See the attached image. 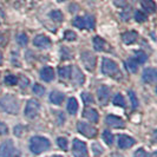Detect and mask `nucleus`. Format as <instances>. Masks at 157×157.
Returning <instances> with one entry per match:
<instances>
[{
    "instance_id": "6ab92c4d",
    "label": "nucleus",
    "mask_w": 157,
    "mask_h": 157,
    "mask_svg": "<svg viewBox=\"0 0 157 157\" xmlns=\"http://www.w3.org/2000/svg\"><path fill=\"white\" fill-rule=\"evenodd\" d=\"M83 116L86 118V119H89V121L94 122V123H97V122H98V119H99L98 112L94 110V109H86V110L84 111Z\"/></svg>"
},
{
    "instance_id": "20e7f679",
    "label": "nucleus",
    "mask_w": 157,
    "mask_h": 157,
    "mask_svg": "<svg viewBox=\"0 0 157 157\" xmlns=\"http://www.w3.org/2000/svg\"><path fill=\"white\" fill-rule=\"evenodd\" d=\"M73 25L77 29H87V30H92L94 27V18L92 16H84V17H77L73 20Z\"/></svg>"
},
{
    "instance_id": "c85d7f7f",
    "label": "nucleus",
    "mask_w": 157,
    "mask_h": 157,
    "mask_svg": "<svg viewBox=\"0 0 157 157\" xmlns=\"http://www.w3.org/2000/svg\"><path fill=\"white\" fill-rule=\"evenodd\" d=\"M17 41H18V44L20 46H26V44L29 41V38H27V36L25 33H19L17 36Z\"/></svg>"
},
{
    "instance_id": "e433bc0d",
    "label": "nucleus",
    "mask_w": 157,
    "mask_h": 157,
    "mask_svg": "<svg viewBox=\"0 0 157 157\" xmlns=\"http://www.w3.org/2000/svg\"><path fill=\"white\" fill-rule=\"evenodd\" d=\"M8 132L7 125L2 122H0V135H6Z\"/></svg>"
},
{
    "instance_id": "2eb2a0df",
    "label": "nucleus",
    "mask_w": 157,
    "mask_h": 157,
    "mask_svg": "<svg viewBox=\"0 0 157 157\" xmlns=\"http://www.w3.org/2000/svg\"><path fill=\"white\" fill-rule=\"evenodd\" d=\"M98 99H99V104L105 105L109 102V97H110V89L105 85H103L98 89Z\"/></svg>"
},
{
    "instance_id": "4c0bfd02",
    "label": "nucleus",
    "mask_w": 157,
    "mask_h": 157,
    "mask_svg": "<svg viewBox=\"0 0 157 157\" xmlns=\"http://www.w3.org/2000/svg\"><path fill=\"white\" fill-rule=\"evenodd\" d=\"M113 2L117 7H125L126 6V0H113Z\"/></svg>"
},
{
    "instance_id": "412c9836",
    "label": "nucleus",
    "mask_w": 157,
    "mask_h": 157,
    "mask_svg": "<svg viewBox=\"0 0 157 157\" xmlns=\"http://www.w3.org/2000/svg\"><path fill=\"white\" fill-rule=\"evenodd\" d=\"M67 111L71 115H76L78 111V102L76 98H70L67 103Z\"/></svg>"
},
{
    "instance_id": "5701e85b",
    "label": "nucleus",
    "mask_w": 157,
    "mask_h": 157,
    "mask_svg": "<svg viewBox=\"0 0 157 157\" xmlns=\"http://www.w3.org/2000/svg\"><path fill=\"white\" fill-rule=\"evenodd\" d=\"M94 47L97 51H103L105 47V40L101 37H94Z\"/></svg>"
},
{
    "instance_id": "6e6552de",
    "label": "nucleus",
    "mask_w": 157,
    "mask_h": 157,
    "mask_svg": "<svg viewBox=\"0 0 157 157\" xmlns=\"http://www.w3.org/2000/svg\"><path fill=\"white\" fill-rule=\"evenodd\" d=\"M77 129H78V132L86 136L89 138H92L97 135V130L94 129V126H91L90 124L85 123V122H78L77 123Z\"/></svg>"
},
{
    "instance_id": "9b49d317",
    "label": "nucleus",
    "mask_w": 157,
    "mask_h": 157,
    "mask_svg": "<svg viewBox=\"0 0 157 157\" xmlns=\"http://www.w3.org/2000/svg\"><path fill=\"white\" fill-rule=\"evenodd\" d=\"M33 44L37 47H40V48H48L51 46V40H50V38H47L46 36L38 34V36L34 37Z\"/></svg>"
},
{
    "instance_id": "7ed1b4c3",
    "label": "nucleus",
    "mask_w": 157,
    "mask_h": 157,
    "mask_svg": "<svg viewBox=\"0 0 157 157\" xmlns=\"http://www.w3.org/2000/svg\"><path fill=\"white\" fill-rule=\"evenodd\" d=\"M102 72L105 76H110L113 78H118L121 77V71L118 69L117 64L115 63L113 60H111L109 58H104L102 63Z\"/></svg>"
},
{
    "instance_id": "1a4fd4ad",
    "label": "nucleus",
    "mask_w": 157,
    "mask_h": 157,
    "mask_svg": "<svg viewBox=\"0 0 157 157\" xmlns=\"http://www.w3.org/2000/svg\"><path fill=\"white\" fill-rule=\"evenodd\" d=\"M14 152V144L13 142L7 140L2 142L0 145V157H12Z\"/></svg>"
},
{
    "instance_id": "c9c22d12",
    "label": "nucleus",
    "mask_w": 157,
    "mask_h": 157,
    "mask_svg": "<svg viewBox=\"0 0 157 157\" xmlns=\"http://www.w3.org/2000/svg\"><path fill=\"white\" fill-rule=\"evenodd\" d=\"M64 38L66 40H69V41H72V40H75L77 38V36H76V33L72 31H66L65 32V34H64Z\"/></svg>"
},
{
    "instance_id": "393cba45",
    "label": "nucleus",
    "mask_w": 157,
    "mask_h": 157,
    "mask_svg": "<svg viewBox=\"0 0 157 157\" xmlns=\"http://www.w3.org/2000/svg\"><path fill=\"white\" fill-rule=\"evenodd\" d=\"M113 104L117 105V106H121V108H124V106L126 105V102L122 94H117L116 96H115V98H113Z\"/></svg>"
},
{
    "instance_id": "ea45409f",
    "label": "nucleus",
    "mask_w": 157,
    "mask_h": 157,
    "mask_svg": "<svg viewBox=\"0 0 157 157\" xmlns=\"http://www.w3.org/2000/svg\"><path fill=\"white\" fill-rule=\"evenodd\" d=\"M92 149H94V151L96 152V154H97V155H99V154H102V152H103L102 147H99L98 144H94V148H92Z\"/></svg>"
},
{
    "instance_id": "4be33fe9",
    "label": "nucleus",
    "mask_w": 157,
    "mask_h": 157,
    "mask_svg": "<svg viewBox=\"0 0 157 157\" xmlns=\"http://www.w3.org/2000/svg\"><path fill=\"white\" fill-rule=\"evenodd\" d=\"M141 4L142 6H143V8L147 12H149V13H154L155 10H156V5H155V2L152 0H142Z\"/></svg>"
},
{
    "instance_id": "a19ab883",
    "label": "nucleus",
    "mask_w": 157,
    "mask_h": 157,
    "mask_svg": "<svg viewBox=\"0 0 157 157\" xmlns=\"http://www.w3.org/2000/svg\"><path fill=\"white\" fill-rule=\"evenodd\" d=\"M1 63H2V55L0 53V65H1Z\"/></svg>"
},
{
    "instance_id": "c756f323",
    "label": "nucleus",
    "mask_w": 157,
    "mask_h": 157,
    "mask_svg": "<svg viewBox=\"0 0 157 157\" xmlns=\"http://www.w3.org/2000/svg\"><path fill=\"white\" fill-rule=\"evenodd\" d=\"M50 17H51V19H53L55 21H62V20H63V14H62V12L58 11V10L52 11V12L50 13Z\"/></svg>"
},
{
    "instance_id": "f257e3e1",
    "label": "nucleus",
    "mask_w": 157,
    "mask_h": 157,
    "mask_svg": "<svg viewBox=\"0 0 157 157\" xmlns=\"http://www.w3.org/2000/svg\"><path fill=\"white\" fill-rule=\"evenodd\" d=\"M0 106L4 109V111H6L8 113L17 115L19 112L20 104H19V101L14 96H12V94H5L0 99Z\"/></svg>"
},
{
    "instance_id": "a878e982",
    "label": "nucleus",
    "mask_w": 157,
    "mask_h": 157,
    "mask_svg": "<svg viewBox=\"0 0 157 157\" xmlns=\"http://www.w3.org/2000/svg\"><path fill=\"white\" fill-rule=\"evenodd\" d=\"M148 60V55L143 51H137L136 52V62L138 64H144Z\"/></svg>"
},
{
    "instance_id": "f03ea898",
    "label": "nucleus",
    "mask_w": 157,
    "mask_h": 157,
    "mask_svg": "<svg viewBox=\"0 0 157 157\" xmlns=\"http://www.w3.org/2000/svg\"><path fill=\"white\" fill-rule=\"evenodd\" d=\"M48 148H50V141L45 137L34 136L30 141V150L34 155H39L41 152L46 151Z\"/></svg>"
},
{
    "instance_id": "b1692460",
    "label": "nucleus",
    "mask_w": 157,
    "mask_h": 157,
    "mask_svg": "<svg viewBox=\"0 0 157 157\" xmlns=\"http://www.w3.org/2000/svg\"><path fill=\"white\" fill-rule=\"evenodd\" d=\"M59 77L62 79H69L71 77V67L70 66H63L59 67Z\"/></svg>"
},
{
    "instance_id": "dca6fc26",
    "label": "nucleus",
    "mask_w": 157,
    "mask_h": 157,
    "mask_svg": "<svg viewBox=\"0 0 157 157\" xmlns=\"http://www.w3.org/2000/svg\"><path fill=\"white\" fill-rule=\"evenodd\" d=\"M65 99V94L60 91H52L50 94V102L56 105H60Z\"/></svg>"
},
{
    "instance_id": "aec40b11",
    "label": "nucleus",
    "mask_w": 157,
    "mask_h": 157,
    "mask_svg": "<svg viewBox=\"0 0 157 157\" xmlns=\"http://www.w3.org/2000/svg\"><path fill=\"white\" fill-rule=\"evenodd\" d=\"M125 69L131 73H136L137 69H138V63L136 62V59L130 58V59L125 60Z\"/></svg>"
},
{
    "instance_id": "2f4dec72",
    "label": "nucleus",
    "mask_w": 157,
    "mask_h": 157,
    "mask_svg": "<svg viewBox=\"0 0 157 157\" xmlns=\"http://www.w3.org/2000/svg\"><path fill=\"white\" fill-rule=\"evenodd\" d=\"M129 94V98H130V102H131V105H132V109H136L138 106V101H137V97L135 94L134 91H129L128 92Z\"/></svg>"
},
{
    "instance_id": "bb28decb",
    "label": "nucleus",
    "mask_w": 157,
    "mask_h": 157,
    "mask_svg": "<svg viewBox=\"0 0 157 157\" xmlns=\"http://www.w3.org/2000/svg\"><path fill=\"white\" fill-rule=\"evenodd\" d=\"M103 141L105 142L108 145H111L113 143V135L110 132V130H105L103 132Z\"/></svg>"
},
{
    "instance_id": "4468645a",
    "label": "nucleus",
    "mask_w": 157,
    "mask_h": 157,
    "mask_svg": "<svg viewBox=\"0 0 157 157\" xmlns=\"http://www.w3.org/2000/svg\"><path fill=\"white\" fill-rule=\"evenodd\" d=\"M135 144V140L130 136L126 135H121L118 137V147L119 149H128L130 147H132Z\"/></svg>"
},
{
    "instance_id": "79ce46f5",
    "label": "nucleus",
    "mask_w": 157,
    "mask_h": 157,
    "mask_svg": "<svg viewBox=\"0 0 157 157\" xmlns=\"http://www.w3.org/2000/svg\"><path fill=\"white\" fill-rule=\"evenodd\" d=\"M58 1H60V2H63V1H65V0H58Z\"/></svg>"
},
{
    "instance_id": "0eeeda50",
    "label": "nucleus",
    "mask_w": 157,
    "mask_h": 157,
    "mask_svg": "<svg viewBox=\"0 0 157 157\" xmlns=\"http://www.w3.org/2000/svg\"><path fill=\"white\" fill-rule=\"evenodd\" d=\"M39 110H40L39 103L37 102V101H34V99H30L27 102V104H26V108H25V116L27 118H30V119H32V118L38 116Z\"/></svg>"
},
{
    "instance_id": "ddd939ff",
    "label": "nucleus",
    "mask_w": 157,
    "mask_h": 157,
    "mask_svg": "<svg viewBox=\"0 0 157 157\" xmlns=\"http://www.w3.org/2000/svg\"><path fill=\"white\" fill-rule=\"evenodd\" d=\"M71 76H72V80L76 85H83L84 82H85V76L80 72L79 67L75 66L73 69H71Z\"/></svg>"
},
{
    "instance_id": "7c9ffc66",
    "label": "nucleus",
    "mask_w": 157,
    "mask_h": 157,
    "mask_svg": "<svg viewBox=\"0 0 157 157\" xmlns=\"http://www.w3.org/2000/svg\"><path fill=\"white\" fill-rule=\"evenodd\" d=\"M17 83H18V78H17L16 76L10 75V76H6V77H5V84H6V85L12 86V85H16Z\"/></svg>"
},
{
    "instance_id": "9d476101",
    "label": "nucleus",
    "mask_w": 157,
    "mask_h": 157,
    "mask_svg": "<svg viewBox=\"0 0 157 157\" xmlns=\"http://www.w3.org/2000/svg\"><path fill=\"white\" fill-rule=\"evenodd\" d=\"M105 123L110 128H113V129H123L125 126V123L124 121L118 116H115V115H109L106 116V119H105Z\"/></svg>"
},
{
    "instance_id": "37998d69",
    "label": "nucleus",
    "mask_w": 157,
    "mask_h": 157,
    "mask_svg": "<svg viewBox=\"0 0 157 157\" xmlns=\"http://www.w3.org/2000/svg\"><path fill=\"white\" fill-rule=\"evenodd\" d=\"M56 157H62V156H56Z\"/></svg>"
},
{
    "instance_id": "f704fd0d",
    "label": "nucleus",
    "mask_w": 157,
    "mask_h": 157,
    "mask_svg": "<svg viewBox=\"0 0 157 157\" xmlns=\"http://www.w3.org/2000/svg\"><path fill=\"white\" fill-rule=\"evenodd\" d=\"M57 144H58V147H59L60 149L67 150V141H66V138L59 137V138L57 140Z\"/></svg>"
},
{
    "instance_id": "473e14b6",
    "label": "nucleus",
    "mask_w": 157,
    "mask_h": 157,
    "mask_svg": "<svg viewBox=\"0 0 157 157\" xmlns=\"http://www.w3.org/2000/svg\"><path fill=\"white\" fill-rule=\"evenodd\" d=\"M82 99H83L84 104H86V105L94 103V97L91 96V94H87V92H83L82 94Z\"/></svg>"
},
{
    "instance_id": "a211bd4d",
    "label": "nucleus",
    "mask_w": 157,
    "mask_h": 157,
    "mask_svg": "<svg viewBox=\"0 0 157 157\" xmlns=\"http://www.w3.org/2000/svg\"><path fill=\"white\" fill-rule=\"evenodd\" d=\"M122 39H123V41L125 44L130 45V44H132V43H135L137 40V32L135 31L125 32V33L122 34Z\"/></svg>"
},
{
    "instance_id": "cd10ccee",
    "label": "nucleus",
    "mask_w": 157,
    "mask_h": 157,
    "mask_svg": "<svg viewBox=\"0 0 157 157\" xmlns=\"http://www.w3.org/2000/svg\"><path fill=\"white\" fill-rule=\"evenodd\" d=\"M135 19H136L137 23H144L148 19V16L142 11H136L135 12Z\"/></svg>"
},
{
    "instance_id": "39448f33",
    "label": "nucleus",
    "mask_w": 157,
    "mask_h": 157,
    "mask_svg": "<svg viewBox=\"0 0 157 157\" xmlns=\"http://www.w3.org/2000/svg\"><path fill=\"white\" fill-rule=\"evenodd\" d=\"M72 154L75 157H89L86 144L76 138L73 141V145H72Z\"/></svg>"
},
{
    "instance_id": "f3484780",
    "label": "nucleus",
    "mask_w": 157,
    "mask_h": 157,
    "mask_svg": "<svg viewBox=\"0 0 157 157\" xmlns=\"http://www.w3.org/2000/svg\"><path fill=\"white\" fill-rule=\"evenodd\" d=\"M40 78L43 79L44 82H51L55 78V71L52 67H44L43 70L40 71Z\"/></svg>"
},
{
    "instance_id": "c03bdc74",
    "label": "nucleus",
    "mask_w": 157,
    "mask_h": 157,
    "mask_svg": "<svg viewBox=\"0 0 157 157\" xmlns=\"http://www.w3.org/2000/svg\"><path fill=\"white\" fill-rule=\"evenodd\" d=\"M17 157H18V156H17Z\"/></svg>"
},
{
    "instance_id": "58836bf2",
    "label": "nucleus",
    "mask_w": 157,
    "mask_h": 157,
    "mask_svg": "<svg viewBox=\"0 0 157 157\" xmlns=\"http://www.w3.org/2000/svg\"><path fill=\"white\" fill-rule=\"evenodd\" d=\"M135 157H148V155L143 149H138L135 152Z\"/></svg>"
},
{
    "instance_id": "72a5a7b5",
    "label": "nucleus",
    "mask_w": 157,
    "mask_h": 157,
    "mask_svg": "<svg viewBox=\"0 0 157 157\" xmlns=\"http://www.w3.org/2000/svg\"><path fill=\"white\" fill-rule=\"evenodd\" d=\"M33 92L36 94H38V96H43L45 94V87L41 86L40 84H34L33 85Z\"/></svg>"
},
{
    "instance_id": "f8f14e48",
    "label": "nucleus",
    "mask_w": 157,
    "mask_h": 157,
    "mask_svg": "<svg viewBox=\"0 0 157 157\" xmlns=\"http://www.w3.org/2000/svg\"><path fill=\"white\" fill-rule=\"evenodd\" d=\"M142 78H143V82L144 83H148V84H154L155 82H156L157 79V72L155 69H145L144 72H143V76H142Z\"/></svg>"
},
{
    "instance_id": "423d86ee",
    "label": "nucleus",
    "mask_w": 157,
    "mask_h": 157,
    "mask_svg": "<svg viewBox=\"0 0 157 157\" xmlns=\"http://www.w3.org/2000/svg\"><path fill=\"white\" fill-rule=\"evenodd\" d=\"M80 59H82V63L85 66V69L89 71H94L96 67V63H97V59H96V56L92 55L91 52L85 51L80 55Z\"/></svg>"
}]
</instances>
